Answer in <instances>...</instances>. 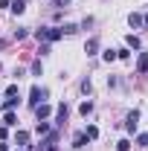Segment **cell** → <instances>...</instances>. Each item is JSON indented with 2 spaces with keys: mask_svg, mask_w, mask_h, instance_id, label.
Segmentation results:
<instances>
[{
  "mask_svg": "<svg viewBox=\"0 0 148 151\" xmlns=\"http://www.w3.org/2000/svg\"><path fill=\"white\" fill-rule=\"evenodd\" d=\"M35 38H38V41H58V38H64V26H47V29H38Z\"/></svg>",
  "mask_w": 148,
  "mask_h": 151,
  "instance_id": "obj_1",
  "label": "cell"
},
{
  "mask_svg": "<svg viewBox=\"0 0 148 151\" xmlns=\"http://www.w3.org/2000/svg\"><path fill=\"white\" fill-rule=\"evenodd\" d=\"M47 96H50V90L41 87V84H35V87L29 90V105L35 108V105H41V102H47Z\"/></svg>",
  "mask_w": 148,
  "mask_h": 151,
  "instance_id": "obj_2",
  "label": "cell"
},
{
  "mask_svg": "<svg viewBox=\"0 0 148 151\" xmlns=\"http://www.w3.org/2000/svg\"><path fill=\"white\" fill-rule=\"evenodd\" d=\"M137 122H139V111H131L128 119H125V131H128V134H137Z\"/></svg>",
  "mask_w": 148,
  "mask_h": 151,
  "instance_id": "obj_3",
  "label": "cell"
},
{
  "mask_svg": "<svg viewBox=\"0 0 148 151\" xmlns=\"http://www.w3.org/2000/svg\"><path fill=\"white\" fill-rule=\"evenodd\" d=\"M67 113H70V108H67V102H61V105H58V113H55V125H58V128H61V125L67 122Z\"/></svg>",
  "mask_w": 148,
  "mask_h": 151,
  "instance_id": "obj_4",
  "label": "cell"
},
{
  "mask_svg": "<svg viewBox=\"0 0 148 151\" xmlns=\"http://www.w3.org/2000/svg\"><path fill=\"white\" fill-rule=\"evenodd\" d=\"M50 113H52V108H50L47 102H41V105H35V116H38V122H41V119H50Z\"/></svg>",
  "mask_w": 148,
  "mask_h": 151,
  "instance_id": "obj_5",
  "label": "cell"
},
{
  "mask_svg": "<svg viewBox=\"0 0 148 151\" xmlns=\"http://www.w3.org/2000/svg\"><path fill=\"white\" fill-rule=\"evenodd\" d=\"M35 134H38V137H50V134H52V125L44 119V122H38V125H35Z\"/></svg>",
  "mask_w": 148,
  "mask_h": 151,
  "instance_id": "obj_6",
  "label": "cell"
},
{
  "mask_svg": "<svg viewBox=\"0 0 148 151\" xmlns=\"http://www.w3.org/2000/svg\"><path fill=\"white\" fill-rule=\"evenodd\" d=\"M9 9H12L15 15H23V12H26V0H12V3H9Z\"/></svg>",
  "mask_w": 148,
  "mask_h": 151,
  "instance_id": "obj_7",
  "label": "cell"
},
{
  "mask_svg": "<svg viewBox=\"0 0 148 151\" xmlns=\"http://www.w3.org/2000/svg\"><path fill=\"white\" fill-rule=\"evenodd\" d=\"M128 23L134 26V29H139V26H145V20H142V15H137V12H131V15H128Z\"/></svg>",
  "mask_w": 148,
  "mask_h": 151,
  "instance_id": "obj_8",
  "label": "cell"
},
{
  "mask_svg": "<svg viewBox=\"0 0 148 151\" xmlns=\"http://www.w3.org/2000/svg\"><path fill=\"white\" fill-rule=\"evenodd\" d=\"M137 70H139V73H148V52H139V58H137Z\"/></svg>",
  "mask_w": 148,
  "mask_h": 151,
  "instance_id": "obj_9",
  "label": "cell"
},
{
  "mask_svg": "<svg viewBox=\"0 0 148 151\" xmlns=\"http://www.w3.org/2000/svg\"><path fill=\"white\" fill-rule=\"evenodd\" d=\"M84 52H87V55H96V52H99V41H96V38H90V41L84 44Z\"/></svg>",
  "mask_w": 148,
  "mask_h": 151,
  "instance_id": "obj_10",
  "label": "cell"
},
{
  "mask_svg": "<svg viewBox=\"0 0 148 151\" xmlns=\"http://www.w3.org/2000/svg\"><path fill=\"white\" fill-rule=\"evenodd\" d=\"M84 145H87V137H84V131H81V134L73 137V148H84Z\"/></svg>",
  "mask_w": 148,
  "mask_h": 151,
  "instance_id": "obj_11",
  "label": "cell"
},
{
  "mask_svg": "<svg viewBox=\"0 0 148 151\" xmlns=\"http://www.w3.org/2000/svg\"><path fill=\"white\" fill-rule=\"evenodd\" d=\"M78 113H81V116H90L93 113V102H81V105H78Z\"/></svg>",
  "mask_w": 148,
  "mask_h": 151,
  "instance_id": "obj_12",
  "label": "cell"
},
{
  "mask_svg": "<svg viewBox=\"0 0 148 151\" xmlns=\"http://www.w3.org/2000/svg\"><path fill=\"white\" fill-rule=\"evenodd\" d=\"M15 142H18V145H26V142H29V134H26V131H18V134H15Z\"/></svg>",
  "mask_w": 148,
  "mask_h": 151,
  "instance_id": "obj_13",
  "label": "cell"
},
{
  "mask_svg": "<svg viewBox=\"0 0 148 151\" xmlns=\"http://www.w3.org/2000/svg\"><path fill=\"white\" fill-rule=\"evenodd\" d=\"M84 137H87V139H96V137H99V128H96V125H87V128H84Z\"/></svg>",
  "mask_w": 148,
  "mask_h": 151,
  "instance_id": "obj_14",
  "label": "cell"
},
{
  "mask_svg": "<svg viewBox=\"0 0 148 151\" xmlns=\"http://www.w3.org/2000/svg\"><path fill=\"white\" fill-rule=\"evenodd\" d=\"M18 102H20V96H12V99H6V102H3V111H12Z\"/></svg>",
  "mask_w": 148,
  "mask_h": 151,
  "instance_id": "obj_15",
  "label": "cell"
},
{
  "mask_svg": "<svg viewBox=\"0 0 148 151\" xmlns=\"http://www.w3.org/2000/svg\"><path fill=\"white\" fill-rule=\"evenodd\" d=\"M3 125H18V116L12 111H6V116H3Z\"/></svg>",
  "mask_w": 148,
  "mask_h": 151,
  "instance_id": "obj_16",
  "label": "cell"
},
{
  "mask_svg": "<svg viewBox=\"0 0 148 151\" xmlns=\"http://www.w3.org/2000/svg\"><path fill=\"white\" fill-rule=\"evenodd\" d=\"M3 93H6V99H12V96H20V90H18V84H9Z\"/></svg>",
  "mask_w": 148,
  "mask_h": 151,
  "instance_id": "obj_17",
  "label": "cell"
},
{
  "mask_svg": "<svg viewBox=\"0 0 148 151\" xmlns=\"http://www.w3.org/2000/svg\"><path fill=\"white\" fill-rule=\"evenodd\" d=\"M125 44L134 47V50H139V38H137V35H128V38H125Z\"/></svg>",
  "mask_w": 148,
  "mask_h": 151,
  "instance_id": "obj_18",
  "label": "cell"
},
{
  "mask_svg": "<svg viewBox=\"0 0 148 151\" xmlns=\"http://www.w3.org/2000/svg\"><path fill=\"white\" fill-rule=\"evenodd\" d=\"M102 58H105L108 64H111V61H116V50H105V52H102Z\"/></svg>",
  "mask_w": 148,
  "mask_h": 151,
  "instance_id": "obj_19",
  "label": "cell"
},
{
  "mask_svg": "<svg viewBox=\"0 0 148 151\" xmlns=\"http://www.w3.org/2000/svg\"><path fill=\"white\" fill-rule=\"evenodd\" d=\"M131 148V139H119L116 142V151H128Z\"/></svg>",
  "mask_w": 148,
  "mask_h": 151,
  "instance_id": "obj_20",
  "label": "cell"
},
{
  "mask_svg": "<svg viewBox=\"0 0 148 151\" xmlns=\"http://www.w3.org/2000/svg\"><path fill=\"white\" fill-rule=\"evenodd\" d=\"M29 35V32H26V29H23V26H18V29H15V38H18V41H23V38Z\"/></svg>",
  "mask_w": 148,
  "mask_h": 151,
  "instance_id": "obj_21",
  "label": "cell"
},
{
  "mask_svg": "<svg viewBox=\"0 0 148 151\" xmlns=\"http://www.w3.org/2000/svg\"><path fill=\"white\" fill-rule=\"evenodd\" d=\"M137 142H139V145H148V134H139V137H137Z\"/></svg>",
  "mask_w": 148,
  "mask_h": 151,
  "instance_id": "obj_22",
  "label": "cell"
},
{
  "mask_svg": "<svg viewBox=\"0 0 148 151\" xmlns=\"http://www.w3.org/2000/svg\"><path fill=\"white\" fill-rule=\"evenodd\" d=\"M67 3H70V0H55V6H58V9H64Z\"/></svg>",
  "mask_w": 148,
  "mask_h": 151,
  "instance_id": "obj_23",
  "label": "cell"
},
{
  "mask_svg": "<svg viewBox=\"0 0 148 151\" xmlns=\"http://www.w3.org/2000/svg\"><path fill=\"white\" fill-rule=\"evenodd\" d=\"M0 151H9V145H6V142H3V139H0Z\"/></svg>",
  "mask_w": 148,
  "mask_h": 151,
  "instance_id": "obj_24",
  "label": "cell"
},
{
  "mask_svg": "<svg viewBox=\"0 0 148 151\" xmlns=\"http://www.w3.org/2000/svg\"><path fill=\"white\" fill-rule=\"evenodd\" d=\"M47 151H61V148H58V145H55V142H52V145H50V148H47Z\"/></svg>",
  "mask_w": 148,
  "mask_h": 151,
  "instance_id": "obj_25",
  "label": "cell"
},
{
  "mask_svg": "<svg viewBox=\"0 0 148 151\" xmlns=\"http://www.w3.org/2000/svg\"><path fill=\"white\" fill-rule=\"evenodd\" d=\"M3 47H6V41H3V38H0V50H3Z\"/></svg>",
  "mask_w": 148,
  "mask_h": 151,
  "instance_id": "obj_26",
  "label": "cell"
},
{
  "mask_svg": "<svg viewBox=\"0 0 148 151\" xmlns=\"http://www.w3.org/2000/svg\"><path fill=\"white\" fill-rule=\"evenodd\" d=\"M142 20H145V26H148V15H145V18H142Z\"/></svg>",
  "mask_w": 148,
  "mask_h": 151,
  "instance_id": "obj_27",
  "label": "cell"
},
{
  "mask_svg": "<svg viewBox=\"0 0 148 151\" xmlns=\"http://www.w3.org/2000/svg\"><path fill=\"white\" fill-rule=\"evenodd\" d=\"M0 70H3V64H0Z\"/></svg>",
  "mask_w": 148,
  "mask_h": 151,
  "instance_id": "obj_28",
  "label": "cell"
}]
</instances>
